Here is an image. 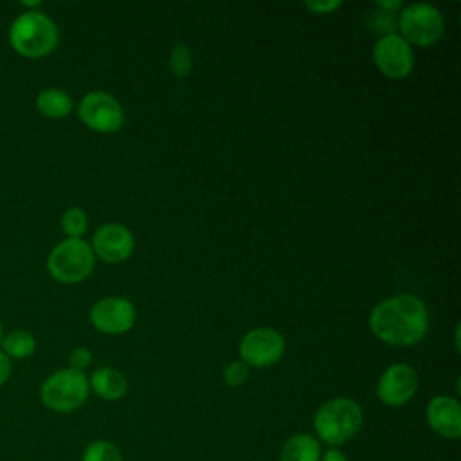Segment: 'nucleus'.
I'll return each instance as SVG.
<instances>
[{
	"label": "nucleus",
	"instance_id": "f257e3e1",
	"mask_svg": "<svg viewBox=\"0 0 461 461\" xmlns=\"http://www.w3.org/2000/svg\"><path fill=\"white\" fill-rule=\"evenodd\" d=\"M369 328L382 342L411 346L420 342L429 328L427 306L411 294H400L380 301L369 313Z\"/></svg>",
	"mask_w": 461,
	"mask_h": 461
},
{
	"label": "nucleus",
	"instance_id": "f03ea898",
	"mask_svg": "<svg viewBox=\"0 0 461 461\" xmlns=\"http://www.w3.org/2000/svg\"><path fill=\"white\" fill-rule=\"evenodd\" d=\"M364 412L360 403L353 398L339 396L324 402L317 409L313 416V429L321 441L339 448L360 430Z\"/></svg>",
	"mask_w": 461,
	"mask_h": 461
},
{
	"label": "nucleus",
	"instance_id": "7ed1b4c3",
	"mask_svg": "<svg viewBox=\"0 0 461 461\" xmlns=\"http://www.w3.org/2000/svg\"><path fill=\"white\" fill-rule=\"evenodd\" d=\"M59 40V32L50 16L41 11H23L9 27V43L23 58L36 59L50 54Z\"/></svg>",
	"mask_w": 461,
	"mask_h": 461
},
{
	"label": "nucleus",
	"instance_id": "20e7f679",
	"mask_svg": "<svg viewBox=\"0 0 461 461\" xmlns=\"http://www.w3.org/2000/svg\"><path fill=\"white\" fill-rule=\"evenodd\" d=\"M90 385L88 378L83 371H76L72 367H63L49 375L41 387L40 398L41 403L52 412L68 414L77 411L88 398Z\"/></svg>",
	"mask_w": 461,
	"mask_h": 461
},
{
	"label": "nucleus",
	"instance_id": "39448f33",
	"mask_svg": "<svg viewBox=\"0 0 461 461\" xmlns=\"http://www.w3.org/2000/svg\"><path fill=\"white\" fill-rule=\"evenodd\" d=\"M95 256L92 247L81 238L59 241L47 258L49 274L59 283H79L90 276Z\"/></svg>",
	"mask_w": 461,
	"mask_h": 461
},
{
	"label": "nucleus",
	"instance_id": "423d86ee",
	"mask_svg": "<svg viewBox=\"0 0 461 461\" xmlns=\"http://www.w3.org/2000/svg\"><path fill=\"white\" fill-rule=\"evenodd\" d=\"M396 27L409 45L414 43L418 47H429L441 40L445 32V18L438 7L418 2L402 9Z\"/></svg>",
	"mask_w": 461,
	"mask_h": 461
},
{
	"label": "nucleus",
	"instance_id": "0eeeda50",
	"mask_svg": "<svg viewBox=\"0 0 461 461\" xmlns=\"http://www.w3.org/2000/svg\"><path fill=\"white\" fill-rule=\"evenodd\" d=\"M79 119L94 131L113 133L122 126L124 113L119 101L103 90H92L79 101Z\"/></svg>",
	"mask_w": 461,
	"mask_h": 461
},
{
	"label": "nucleus",
	"instance_id": "6e6552de",
	"mask_svg": "<svg viewBox=\"0 0 461 461\" xmlns=\"http://www.w3.org/2000/svg\"><path fill=\"white\" fill-rule=\"evenodd\" d=\"M285 353V339L274 328H254L240 340L241 362L254 367H268Z\"/></svg>",
	"mask_w": 461,
	"mask_h": 461
},
{
	"label": "nucleus",
	"instance_id": "1a4fd4ad",
	"mask_svg": "<svg viewBox=\"0 0 461 461\" xmlns=\"http://www.w3.org/2000/svg\"><path fill=\"white\" fill-rule=\"evenodd\" d=\"M373 59L378 70L389 79H402L409 76L414 65L411 45L396 32L382 36L375 43Z\"/></svg>",
	"mask_w": 461,
	"mask_h": 461
},
{
	"label": "nucleus",
	"instance_id": "9d476101",
	"mask_svg": "<svg viewBox=\"0 0 461 461\" xmlns=\"http://www.w3.org/2000/svg\"><path fill=\"white\" fill-rule=\"evenodd\" d=\"M418 391V373L409 364H391L376 384V396L389 407L407 403Z\"/></svg>",
	"mask_w": 461,
	"mask_h": 461
},
{
	"label": "nucleus",
	"instance_id": "9b49d317",
	"mask_svg": "<svg viewBox=\"0 0 461 461\" xmlns=\"http://www.w3.org/2000/svg\"><path fill=\"white\" fill-rule=\"evenodd\" d=\"M90 322L95 330L108 335H121L135 322V308L124 297H104L92 304Z\"/></svg>",
	"mask_w": 461,
	"mask_h": 461
},
{
	"label": "nucleus",
	"instance_id": "f8f14e48",
	"mask_svg": "<svg viewBox=\"0 0 461 461\" xmlns=\"http://www.w3.org/2000/svg\"><path fill=\"white\" fill-rule=\"evenodd\" d=\"M92 252L106 263H121L133 252V236L121 223L101 225L92 238Z\"/></svg>",
	"mask_w": 461,
	"mask_h": 461
},
{
	"label": "nucleus",
	"instance_id": "ddd939ff",
	"mask_svg": "<svg viewBox=\"0 0 461 461\" xmlns=\"http://www.w3.org/2000/svg\"><path fill=\"white\" fill-rule=\"evenodd\" d=\"M429 427L445 439H457L461 436V405L457 398L438 394L425 409Z\"/></svg>",
	"mask_w": 461,
	"mask_h": 461
},
{
	"label": "nucleus",
	"instance_id": "4468645a",
	"mask_svg": "<svg viewBox=\"0 0 461 461\" xmlns=\"http://www.w3.org/2000/svg\"><path fill=\"white\" fill-rule=\"evenodd\" d=\"M90 389L103 400H119L126 394L128 382L115 367H99L88 378Z\"/></svg>",
	"mask_w": 461,
	"mask_h": 461
},
{
	"label": "nucleus",
	"instance_id": "2eb2a0df",
	"mask_svg": "<svg viewBox=\"0 0 461 461\" xmlns=\"http://www.w3.org/2000/svg\"><path fill=\"white\" fill-rule=\"evenodd\" d=\"M321 443L312 434H294L288 438L281 448V461H319L321 459Z\"/></svg>",
	"mask_w": 461,
	"mask_h": 461
},
{
	"label": "nucleus",
	"instance_id": "dca6fc26",
	"mask_svg": "<svg viewBox=\"0 0 461 461\" xmlns=\"http://www.w3.org/2000/svg\"><path fill=\"white\" fill-rule=\"evenodd\" d=\"M36 108L45 117L61 119L72 112V97L59 88H45L36 95Z\"/></svg>",
	"mask_w": 461,
	"mask_h": 461
},
{
	"label": "nucleus",
	"instance_id": "f3484780",
	"mask_svg": "<svg viewBox=\"0 0 461 461\" xmlns=\"http://www.w3.org/2000/svg\"><path fill=\"white\" fill-rule=\"evenodd\" d=\"M0 348L9 358H27L36 349V339L27 330H11L2 337Z\"/></svg>",
	"mask_w": 461,
	"mask_h": 461
},
{
	"label": "nucleus",
	"instance_id": "a211bd4d",
	"mask_svg": "<svg viewBox=\"0 0 461 461\" xmlns=\"http://www.w3.org/2000/svg\"><path fill=\"white\" fill-rule=\"evenodd\" d=\"M81 461H122V454L115 443L108 439H95L85 447Z\"/></svg>",
	"mask_w": 461,
	"mask_h": 461
},
{
	"label": "nucleus",
	"instance_id": "6ab92c4d",
	"mask_svg": "<svg viewBox=\"0 0 461 461\" xmlns=\"http://www.w3.org/2000/svg\"><path fill=\"white\" fill-rule=\"evenodd\" d=\"M61 230L67 238H81L86 232L88 218L81 207H70L61 214Z\"/></svg>",
	"mask_w": 461,
	"mask_h": 461
},
{
	"label": "nucleus",
	"instance_id": "aec40b11",
	"mask_svg": "<svg viewBox=\"0 0 461 461\" xmlns=\"http://www.w3.org/2000/svg\"><path fill=\"white\" fill-rule=\"evenodd\" d=\"M191 63H193V58H191V50L185 43H176L171 50V58H169V67H171V72L176 76V77H185L189 76L191 72Z\"/></svg>",
	"mask_w": 461,
	"mask_h": 461
},
{
	"label": "nucleus",
	"instance_id": "412c9836",
	"mask_svg": "<svg viewBox=\"0 0 461 461\" xmlns=\"http://www.w3.org/2000/svg\"><path fill=\"white\" fill-rule=\"evenodd\" d=\"M247 378H249V366L243 364L241 360H234L223 369V380L229 387H240L241 384L247 382Z\"/></svg>",
	"mask_w": 461,
	"mask_h": 461
},
{
	"label": "nucleus",
	"instance_id": "4be33fe9",
	"mask_svg": "<svg viewBox=\"0 0 461 461\" xmlns=\"http://www.w3.org/2000/svg\"><path fill=\"white\" fill-rule=\"evenodd\" d=\"M90 362H92V353H90V349H86L83 346L72 349V353L68 357V364H70L68 367H72L76 371H83Z\"/></svg>",
	"mask_w": 461,
	"mask_h": 461
},
{
	"label": "nucleus",
	"instance_id": "5701e85b",
	"mask_svg": "<svg viewBox=\"0 0 461 461\" xmlns=\"http://www.w3.org/2000/svg\"><path fill=\"white\" fill-rule=\"evenodd\" d=\"M312 13L315 14H328L333 13L337 7H340L339 0H326V2H306L304 4Z\"/></svg>",
	"mask_w": 461,
	"mask_h": 461
},
{
	"label": "nucleus",
	"instance_id": "b1692460",
	"mask_svg": "<svg viewBox=\"0 0 461 461\" xmlns=\"http://www.w3.org/2000/svg\"><path fill=\"white\" fill-rule=\"evenodd\" d=\"M11 371H13V362L11 358L0 351V387L4 384H7L9 376H11Z\"/></svg>",
	"mask_w": 461,
	"mask_h": 461
},
{
	"label": "nucleus",
	"instance_id": "393cba45",
	"mask_svg": "<svg viewBox=\"0 0 461 461\" xmlns=\"http://www.w3.org/2000/svg\"><path fill=\"white\" fill-rule=\"evenodd\" d=\"M319 461H349V459H348V456L340 448L330 447L326 452L321 454Z\"/></svg>",
	"mask_w": 461,
	"mask_h": 461
},
{
	"label": "nucleus",
	"instance_id": "a878e982",
	"mask_svg": "<svg viewBox=\"0 0 461 461\" xmlns=\"http://www.w3.org/2000/svg\"><path fill=\"white\" fill-rule=\"evenodd\" d=\"M376 5L378 7H382L385 13H391L393 14V11H396V9H400L402 7V4L398 2V0H394V2H376Z\"/></svg>",
	"mask_w": 461,
	"mask_h": 461
},
{
	"label": "nucleus",
	"instance_id": "bb28decb",
	"mask_svg": "<svg viewBox=\"0 0 461 461\" xmlns=\"http://www.w3.org/2000/svg\"><path fill=\"white\" fill-rule=\"evenodd\" d=\"M23 7H27V11H38V7L41 5V2L40 0H34V2H27V0H23V2H20Z\"/></svg>",
	"mask_w": 461,
	"mask_h": 461
},
{
	"label": "nucleus",
	"instance_id": "cd10ccee",
	"mask_svg": "<svg viewBox=\"0 0 461 461\" xmlns=\"http://www.w3.org/2000/svg\"><path fill=\"white\" fill-rule=\"evenodd\" d=\"M2 337H4V330H2V322H0V340H2Z\"/></svg>",
	"mask_w": 461,
	"mask_h": 461
}]
</instances>
